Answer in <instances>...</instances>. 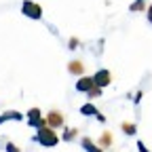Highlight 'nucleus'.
<instances>
[{
  "label": "nucleus",
  "instance_id": "nucleus-6",
  "mask_svg": "<svg viewBox=\"0 0 152 152\" xmlns=\"http://www.w3.org/2000/svg\"><path fill=\"white\" fill-rule=\"evenodd\" d=\"M64 123V116L59 112H49V116H47V125L49 127H61Z\"/></svg>",
  "mask_w": 152,
  "mask_h": 152
},
{
  "label": "nucleus",
  "instance_id": "nucleus-15",
  "mask_svg": "<svg viewBox=\"0 0 152 152\" xmlns=\"http://www.w3.org/2000/svg\"><path fill=\"white\" fill-rule=\"evenodd\" d=\"M7 152H19V148L15 144H7Z\"/></svg>",
  "mask_w": 152,
  "mask_h": 152
},
{
  "label": "nucleus",
  "instance_id": "nucleus-2",
  "mask_svg": "<svg viewBox=\"0 0 152 152\" xmlns=\"http://www.w3.org/2000/svg\"><path fill=\"white\" fill-rule=\"evenodd\" d=\"M21 13L30 19H40L42 17V7L36 4V2H30V0H26V2L21 4Z\"/></svg>",
  "mask_w": 152,
  "mask_h": 152
},
{
  "label": "nucleus",
  "instance_id": "nucleus-18",
  "mask_svg": "<svg viewBox=\"0 0 152 152\" xmlns=\"http://www.w3.org/2000/svg\"><path fill=\"white\" fill-rule=\"evenodd\" d=\"M74 133H76V131H68L64 137H66V140H72V137H74Z\"/></svg>",
  "mask_w": 152,
  "mask_h": 152
},
{
  "label": "nucleus",
  "instance_id": "nucleus-11",
  "mask_svg": "<svg viewBox=\"0 0 152 152\" xmlns=\"http://www.w3.org/2000/svg\"><path fill=\"white\" fill-rule=\"evenodd\" d=\"M87 95H89V97H99V95H102V87H91L89 91H87Z\"/></svg>",
  "mask_w": 152,
  "mask_h": 152
},
{
  "label": "nucleus",
  "instance_id": "nucleus-9",
  "mask_svg": "<svg viewBox=\"0 0 152 152\" xmlns=\"http://www.w3.org/2000/svg\"><path fill=\"white\" fill-rule=\"evenodd\" d=\"M83 146H85V150H87V152H102V148H97V146H95L89 137H85V140H83Z\"/></svg>",
  "mask_w": 152,
  "mask_h": 152
},
{
  "label": "nucleus",
  "instance_id": "nucleus-10",
  "mask_svg": "<svg viewBox=\"0 0 152 152\" xmlns=\"http://www.w3.org/2000/svg\"><path fill=\"white\" fill-rule=\"evenodd\" d=\"M9 118L21 121V114H19V112H7V114H2V116H0V123H4V121H9Z\"/></svg>",
  "mask_w": 152,
  "mask_h": 152
},
{
  "label": "nucleus",
  "instance_id": "nucleus-8",
  "mask_svg": "<svg viewBox=\"0 0 152 152\" xmlns=\"http://www.w3.org/2000/svg\"><path fill=\"white\" fill-rule=\"evenodd\" d=\"M68 70H70L72 74H83V70H85V66H83L80 61H70V66H68Z\"/></svg>",
  "mask_w": 152,
  "mask_h": 152
},
{
  "label": "nucleus",
  "instance_id": "nucleus-12",
  "mask_svg": "<svg viewBox=\"0 0 152 152\" xmlns=\"http://www.w3.org/2000/svg\"><path fill=\"white\" fill-rule=\"evenodd\" d=\"M142 7H144V0H135L131 4V11H142Z\"/></svg>",
  "mask_w": 152,
  "mask_h": 152
},
{
  "label": "nucleus",
  "instance_id": "nucleus-1",
  "mask_svg": "<svg viewBox=\"0 0 152 152\" xmlns=\"http://www.w3.org/2000/svg\"><path fill=\"white\" fill-rule=\"evenodd\" d=\"M36 142H40V144L47 146V148H53V146H57L59 137H57V133L47 125V121H42L40 127H38V133H36Z\"/></svg>",
  "mask_w": 152,
  "mask_h": 152
},
{
  "label": "nucleus",
  "instance_id": "nucleus-4",
  "mask_svg": "<svg viewBox=\"0 0 152 152\" xmlns=\"http://www.w3.org/2000/svg\"><path fill=\"white\" fill-rule=\"evenodd\" d=\"M40 123H42V112L38 110V108H32V110L28 112V125L34 127V129H38V127H40Z\"/></svg>",
  "mask_w": 152,
  "mask_h": 152
},
{
  "label": "nucleus",
  "instance_id": "nucleus-5",
  "mask_svg": "<svg viewBox=\"0 0 152 152\" xmlns=\"http://www.w3.org/2000/svg\"><path fill=\"white\" fill-rule=\"evenodd\" d=\"M91 87H93V76H83V78H78V80H76V91H83V93H87Z\"/></svg>",
  "mask_w": 152,
  "mask_h": 152
},
{
  "label": "nucleus",
  "instance_id": "nucleus-3",
  "mask_svg": "<svg viewBox=\"0 0 152 152\" xmlns=\"http://www.w3.org/2000/svg\"><path fill=\"white\" fill-rule=\"evenodd\" d=\"M112 83V74H110V70H99V72H95V76H93V85L95 87H108Z\"/></svg>",
  "mask_w": 152,
  "mask_h": 152
},
{
  "label": "nucleus",
  "instance_id": "nucleus-7",
  "mask_svg": "<svg viewBox=\"0 0 152 152\" xmlns=\"http://www.w3.org/2000/svg\"><path fill=\"white\" fill-rule=\"evenodd\" d=\"M80 114H83V116H93V114H97V108H95L93 104H85L80 108Z\"/></svg>",
  "mask_w": 152,
  "mask_h": 152
},
{
  "label": "nucleus",
  "instance_id": "nucleus-16",
  "mask_svg": "<svg viewBox=\"0 0 152 152\" xmlns=\"http://www.w3.org/2000/svg\"><path fill=\"white\" fill-rule=\"evenodd\" d=\"M146 17H148V21H150V23H152V4H150V7H148V13H146Z\"/></svg>",
  "mask_w": 152,
  "mask_h": 152
},
{
  "label": "nucleus",
  "instance_id": "nucleus-17",
  "mask_svg": "<svg viewBox=\"0 0 152 152\" xmlns=\"http://www.w3.org/2000/svg\"><path fill=\"white\" fill-rule=\"evenodd\" d=\"M137 150H140V152H148V148H146V146H144V144H142V142H140V144H137Z\"/></svg>",
  "mask_w": 152,
  "mask_h": 152
},
{
  "label": "nucleus",
  "instance_id": "nucleus-13",
  "mask_svg": "<svg viewBox=\"0 0 152 152\" xmlns=\"http://www.w3.org/2000/svg\"><path fill=\"white\" fill-rule=\"evenodd\" d=\"M123 129H125V133H129V135H133V133H135V125H123Z\"/></svg>",
  "mask_w": 152,
  "mask_h": 152
},
{
  "label": "nucleus",
  "instance_id": "nucleus-14",
  "mask_svg": "<svg viewBox=\"0 0 152 152\" xmlns=\"http://www.w3.org/2000/svg\"><path fill=\"white\" fill-rule=\"evenodd\" d=\"M110 140H112V135H110V133H106V135L102 137V142H99V146H106V144H110Z\"/></svg>",
  "mask_w": 152,
  "mask_h": 152
}]
</instances>
